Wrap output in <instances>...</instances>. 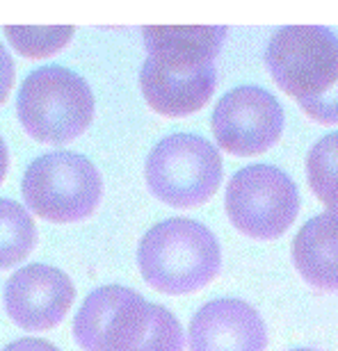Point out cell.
<instances>
[{"label": "cell", "instance_id": "20", "mask_svg": "<svg viewBox=\"0 0 338 351\" xmlns=\"http://www.w3.org/2000/svg\"><path fill=\"white\" fill-rule=\"evenodd\" d=\"M3 351H60V349L48 340L23 338V340H16V342H12V345H7Z\"/></svg>", "mask_w": 338, "mask_h": 351}, {"label": "cell", "instance_id": "8", "mask_svg": "<svg viewBox=\"0 0 338 351\" xmlns=\"http://www.w3.org/2000/svg\"><path fill=\"white\" fill-rule=\"evenodd\" d=\"M76 287L58 267L27 265L14 271L5 285L7 315L25 331H48L67 317Z\"/></svg>", "mask_w": 338, "mask_h": 351}, {"label": "cell", "instance_id": "5", "mask_svg": "<svg viewBox=\"0 0 338 351\" xmlns=\"http://www.w3.org/2000/svg\"><path fill=\"white\" fill-rule=\"evenodd\" d=\"M265 64L288 96L313 101L338 80V37L322 25H286L267 44Z\"/></svg>", "mask_w": 338, "mask_h": 351}, {"label": "cell", "instance_id": "3", "mask_svg": "<svg viewBox=\"0 0 338 351\" xmlns=\"http://www.w3.org/2000/svg\"><path fill=\"white\" fill-rule=\"evenodd\" d=\"M21 189L27 208L41 219L74 223L94 215L103 194V180L89 158L58 151L30 162Z\"/></svg>", "mask_w": 338, "mask_h": 351}, {"label": "cell", "instance_id": "2", "mask_svg": "<svg viewBox=\"0 0 338 351\" xmlns=\"http://www.w3.org/2000/svg\"><path fill=\"white\" fill-rule=\"evenodd\" d=\"M89 85L65 66H41L23 80L16 98L21 125L41 144H67L80 137L94 119Z\"/></svg>", "mask_w": 338, "mask_h": 351}, {"label": "cell", "instance_id": "18", "mask_svg": "<svg viewBox=\"0 0 338 351\" xmlns=\"http://www.w3.org/2000/svg\"><path fill=\"white\" fill-rule=\"evenodd\" d=\"M300 105H302V110H304V114L311 117L313 121L325 123V125L338 123V80L322 96L313 98V101H304Z\"/></svg>", "mask_w": 338, "mask_h": 351}, {"label": "cell", "instance_id": "22", "mask_svg": "<svg viewBox=\"0 0 338 351\" xmlns=\"http://www.w3.org/2000/svg\"><path fill=\"white\" fill-rule=\"evenodd\" d=\"M293 351H315V349H293Z\"/></svg>", "mask_w": 338, "mask_h": 351}, {"label": "cell", "instance_id": "10", "mask_svg": "<svg viewBox=\"0 0 338 351\" xmlns=\"http://www.w3.org/2000/svg\"><path fill=\"white\" fill-rule=\"evenodd\" d=\"M190 351H265L267 331L258 311L240 299H215L194 313Z\"/></svg>", "mask_w": 338, "mask_h": 351}, {"label": "cell", "instance_id": "12", "mask_svg": "<svg viewBox=\"0 0 338 351\" xmlns=\"http://www.w3.org/2000/svg\"><path fill=\"white\" fill-rule=\"evenodd\" d=\"M293 263L308 285L338 292V213L315 215L293 240Z\"/></svg>", "mask_w": 338, "mask_h": 351}, {"label": "cell", "instance_id": "19", "mask_svg": "<svg viewBox=\"0 0 338 351\" xmlns=\"http://www.w3.org/2000/svg\"><path fill=\"white\" fill-rule=\"evenodd\" d=\"M12 85H14V62H12V55L0 44V105L10 96Z\"/></svg>", "mask_w": 338, "mask_h": 351}, {"label": "cell", "instance_id": "13", "mask_svg": "<svg viewBox=\"0 0 338 351\" xmlns=\"http://www.w3.org/2000/svg\"><path fill=\"white\" fill-rule=\"evenodd\" d=\"M151 58L179 62H213L222 53L227 27L220 25H149L142 27Z\"/></svg>", "mask_w": 338, "mask_h": 351}, {"label": "cell", "instance_id": "6", "mask_svg": "<svg viewBox=\"0 0 338 351\" xmlns=\"http://www.w3.org/2000/svg\"><path fill=\"white\" fill-rule=\"evenodd\" d=\"M300 213V194L288 176L270 165L236 171L227 185V215L243 235L277 240Z\"/></svg>", "mask_w": 338, "mask_h": 351}, {"label": "cell", "instance_id": "17", "mask_svg": "<svg viewBox=\"0 0 338 351\" xmlns=\"http://www.w3.org/2000/svg\"><path fill=\"white\" fill-rule=\"evenodd\" d=\"M10 44L25 58H48L62 51L74 37L71 25H7Z\"/></svg>", "mask_w": 338, "mask_h": 351}, {"label": "cell", "instance_id": "4", "mask_svg": "<svg viewBox=\"0 0 338 351\" xmlns=\"http://www.w3.org/2000/svg\"><path fill=\"white\" fill-rule=\"evenodd\" d=\"M222 156L208 139L176 132L156 144L144 167L146 185L156 199L174 208H194L220 189Z\"/></svg>", "mask_w": 338, "mask_h": 351}, {"label": "cell", "instance_id": "7", "mask_svg": "<svg viewBox=\"0 0 338 351\" xmlns=\"http://www.w3.org/2000/svg\"><path fill=\"white\" fill-rule=\"evenodd\" d=\"M284 132V108L270 91L238 87L222 96L213 110V135L231 156L251 158L265 153Z\"/></svg>", "mask_w": 338, "mask_h": 351}, {"label": "cell", "instance_id": "15", "mask_svg": "<svg viewBox=\"0 0 338 351\" xmlns=\"http://www.w3.org/2000/svg\"><path fill=\"white\" fill-rule=\"evenodd\" d=\"M37 226L30 213L16 201L0 199V269H10L32 254Z\"/></svg>", "mask_w": 338, "mask_h": 351}, {"label": "cell", "instance_id": "14", "mask_svg": "<svg viewBox=\"0 0 338 351\" xmlns=\"http://www.w3.org/2000/svg\"><path fill=\"white\" fill-rule=\"evenodd\" d=\"M128 292L131 287L124 285H103L82 301L74 319V338L82 351H103L105 333Z\"/></svg>", "mask_w": 338, "mask_h": 351}, {"label": "cell", "instance_id": "11", "mask_svg": "<svg viewBox=\"0 0 338 351\" xmlns=\"http://www.w3.org/2000/svg\"><path fill=\"white\" fill-rule=\"evenodd\" d=\"M185 333L165 306L149 304L135 290L117 308L103 351H183Z\"/></svg>", "mask_w": 338, "mask_h": 351}, {"label": "cell", "instance_id": "16", "mask_svg": "<svg viewBox=\"0 0 338 351\" xmlns=\"http://www.w3.org/2000/svg\"><path fill=\"white\" fill-rule=\"evenodd\" d=\"M306 176L313 194L338 213V132L318 139L306 156Z\"/></svg>", "mask_w": 338, "mask_h": 351}, {"label": "cell", "instance_id": "21", "mask_svg": "<svg viewBox=\"0 0 338 351\" xmlns=\"http://www.w3.org/2000/svg\"><path fill=\"white\" fill-rule=\"evenodd\" d=\"M7 167H10V153H7V146L3 142V137H0V182L5 180Z\"/></svg>", "mask_w": 338, "mask_h": 351}, {"label": "cell", "instance_id": "9", "mask_svg": "<svg viewBox=\"0 0 338 351\" xmlns=\"http://www.w3.org/2000/svg\"><path fill=\"white\" fill-rule=\"evenodd\" d=\"M217 85L213 62H179L146 58L139 71L142 94L158 114L188 117L210 101Z\"/></svg>", "mask_w": 338, "mask_h": 351}, {"label": "cell", "instance_id": "1", "mask_svg": "<svg viewBox=\"0 0 338 351\" xmlns=\"http://www.w3.org/2000/svg\"><path fill=\"white\" fill-rule=\"evenodd\" d=\"M142 278L163 294L203 290L222 269V251L213 230L194 219H167L142 237L137 249Z\"/></svg>", "mask_w": 338, "mask_h": 351}]
</instances>
